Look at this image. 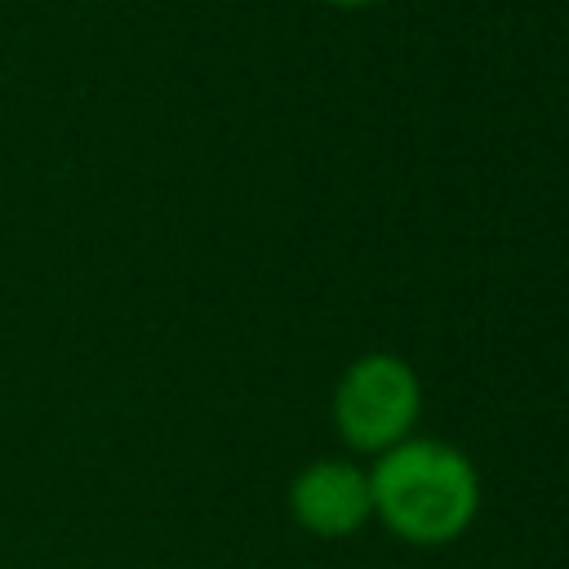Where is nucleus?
I'll return each mask as SVG.
<instances>
[{
    "label": "nucleus",
    "instance_id": "obj_1",
    "mask_svg": "<svg viewBox=\"0 0 569 569\" xmlns=\"http://www.w3.org/2000/svg\"><path fill=\"white\" fill-rule=\"evenodd\" d=\"M373 516L413 547L462 538L480 511V476L462 449L431 436H409L369 467Z\"/></svg>",
    "mask_w": 569,
    "mask_h": 569
},
{
    "label": "nucleus",
    "instance_id": "obj_2",
    "mask_svg": "<svg viewBox=\"0 0 569 569\" xmlns=\"http://www.w3.org/2000/svg\"><path fill=\"white\" fill-rule=\"evenodd\" d=\"M422 413V382L409 360L369 351L351 360L333 387V427L356 453H382L413 436Z\"/></svg>",
    "mask_w": 569,
    "mask_h": 569
},
{
    "label": "nucleus",
    "instance_id": "obj_3",
    "mask_svg": "<svg viewBox=\"0 0 569 569\" xmlns=\"http://www.w3.org/2000/svg\"><path fill=\"white\" fill-rule=\"evenodd\" d=\"M289 511L316 538H347L373 516L369 471L347 458L307 462L289 485Z\"/></svg>",
    "mask_w": 569,
    "mask_h": 569
},
{
    "label": "nucleus",
    "instance_id": "obj_4",
    "mask_svg": "<svg viewBox=\"0 0 569 569\" xmlns=\"http://www.w3.org/2000/svg\"><path fill=\"white\" fill-rule=\"evenodd\" d=\"M325 4H333V9H373L382 0H325Z\"/></svg>",
    "mask_w": 569,
    "mask_h": 569
}]
</instances>
